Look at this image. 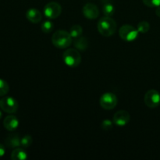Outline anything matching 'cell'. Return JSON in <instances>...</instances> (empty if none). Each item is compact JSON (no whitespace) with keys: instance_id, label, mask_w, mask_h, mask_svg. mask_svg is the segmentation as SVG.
Listing matches in <instances>:
<instances>
[{"instance_id":"obj_1","label":"cell","mask_w":160,"mask_h":160,"mask_svg":"<svg viewBox=\"0 0 160 160\" xmlns=\"http://www.w3.org/2000/svg\"><path fill=\"white\" fill-rule=\"evenodd\" d=\"M98 31L100 34L105 37H110L113 35L117 31V25L115 20L110 17H102L98 22Z\"/></svg>"},{"instance_id":"obj_2","label":"cell","mask_w":160,"mask_h":160,"mask_svg":"<svg viewBox=\"0 0 160 160\" xmlns=\"http://www.w3.org/2000/svg\"><path fill=\"white\" fill-rule=\"evenodd\" d=\"M73 38L70 33L63 30L56 31L52 37V42L53 45L58 48H66L70 46Z\"/></svg>"},{"instance_id":"obj_3","label":"cell","mask_w":160,"mask_h":160,"mask_svg":"<svg viewBox=\"0 0 160 160\" xmlns=\"http://www.w3.org/2000/svg\"><path fill=\"white\" fill-rule=\"evenodd\" d=\"M62 59L68 67H77L81 62V56L77 48H68L62 54Z\"/></svg>"},{"instance_id":"obj_4","label":"cell","mask_w":160,"mask_h":160,"mask_svg":"<svg viewBox=\"0 0 160 160\" xmlns=\"http://www.w3.org/2000/svg\"><path fill=\"white\" fill-rule=\"evenodd\" d=\"M138 31L133 26L126 24L122 26L119 30V34L122 40L128 42L135 41L138 37Z\"/></svg>"},{"instance_id":"obj_5","label":"cell","mask_w":160,"mask_h":160,"mask_svg":"<svg viewBox=\"0 0 160 160\" xmlns=\"http://www.w3.org/2000/svg\"><path fill=\"white\" fill-rule=\"evenodd\" d=\"M100 106L106 110H111L114 109L117 105V95L111 92L103 94L99 99Z\"/></svg>"},{"instance_id":"obj_6","label":"cell","mask_w":160,"mask_h":160,"mask_svg":"<svg viewBox=\"0 0 160 160\" xmlns=\"http://www.w3.org/2000/svg\"><path fill=\"white\" fill-rule=\"evenodd\" d=\"M18 107V102L12 97H3L0 99V109L7 113H15Z\"/></svg>"},{"instance_id":"obj_7","label":"cell","mask_w":160,"mask_h":160,"mask_svg":"<svg viewBox=\"0 0 160 160\" xmlns=\"http://www.w3.org/2000/svg\"><path fill=\"white\" fill-rule=\"evenodd\" d=\"M62 12V7L56 2H51L45 5L44 8V14L47 18L56 19L60 16Z\"/></svg>"},{"instance_id":"obj_8","label":"cell","mask_w":160,"mask_h":160,"mask_svg":"<svg viewBox=\"0 0 160 160\" xmlns=\"http://www.w3.org/2000/svg\"><path fill=\"white\" fill-rule=\"evenodd\" d=\"M145 105L151 109L158 107L160 105V94L155 89L148 91L144 98Z\"/></svg>"},{"instance_id":"obj_9","label":"cell","mask_w":160,"mask_h":160,"mask_svg":"<svg viewBox=\"0 0 160 160\" xmlns=\"http://www.w3.org/2000/svg\"><path fill=\"white\" fill-rule=\"evenodd\" d=\"M131 120V115L126 110L117 111L113 116V123L119 127H123L128 124Z\"/></svg>"},{"instance_id":"obj_10","label":"cell","mask_w":160,"mask_h":160,"mask_svg":"<svg viewBox=\"0 0 160 160\" xmlns=\"http://www.w3.org/2000/svg\"><path fill=\"white\" fill-rule=\"evenodd\" d=\"M82 12L84 17L89 20H95L99 16V10L98 7L93 3H87L84 5Z\"/></svg>"},{"instance_id":"obj_11","label":"cell","mask_w":160,"mask_h":160,"mask_svg":"<svg viewBox=\"0 0 160 160\" xmlns=\"http://www.w3.org/2000/svg\"><path fill=\"white\" fill-rule=\"evenodd\" d=\"M3 126L7 131H15L19 127V120L15 116H8L3 120Z\"/></svg>"},{"instance_id":"obj_12","label":"cell","mask_w":160,"mask_h":160,"mask_svg":"<svg viewBox=\"0 0 160 160\" xmlns=\"http://www.w3.org/2000/svg\"><path fill=\"white\" fill-rule=\"evenodd\" d=\"M26 17L31 23H38L42 20V14L38 9L32 8V9H29L27 11Z\"/></svg>"},{"instance_id":"obj_13","label":"cell","mask_w":160,"mask_h":160,"mask_svg":"<svg viewBox=\"0 0 160 160\" xmlns=\"http://www.w3.org/2000/svg\"><path fill=\"white\" fill-rule=\"evenodd\" d=\"M21 138L18 134H9L6 138V145L9 148H17L20 146Z\"/></svg>"},{"instance_id":"obj_14","label":"cell","mask_w":160,"mask_h":160,"mask_svg":"<svg viewBox=\"0 0 160 160\" xmlns=\"http://www.w3.org/2000/svg\"><path fill=\"white\" fill-rule=\"evenodd\" d=\"M11 159L12 160H25L28 159V154L23 148H14L11 154Z\"/></svg>"},{"instance_id":"obj_15","label":"cell","mask_w":160,"mask_h":160,"mask_svg":"<svg viewBox=\"0 0 160 160\" xmlns=\"http://www.w3.org/2000/svg\"><path fill=\"white\" fill-rule=\"evenodd\" d=\"M73 44H74L75 48L78 50H80V51H85L88 47V39L85 37H83V36H81L78 38H75Z\"/></svg>"},{"instance_id":"obj_16","label":"cell","mask_w":160,"mask_h":160,"mask_svg":"<svg viewBox=\"0 0 160 160\" xmlns=\"http://www.w3.org/2000/svg\"><path fill=\"white\" fill-rule=\"evenodd\" d=\"M69 33H70L72 38H74V39L78 38L81 37V36L82 35V33H83L82 27L78 24L73 25V27H71Z\"/></svg>"},{"instance_id":"obj_17","label":"cell","mask_w":160,"mask_h":160,"mask_svg":"<svg viewBox=\"0 0 160 160\" xmlns=\"http://www.w3.org/2000/svg\"><path fill=\"white\" fill-rule=\"evenodd\" d=\"M103 13L106 17H112L115 12V8L111 2H105L102 6Z\"/></svg>"},{"instance_id":"obj_18","label":"cell","mask_w":160,"mask_h":160,"mask_svg":"<svg viewBox=\"0 0 160 160\" xmlns=\"http://www.w3.org/2000/svg\"><path fill=\"white\" fill-rule=\"evenodd\" d=\"M32 137L31 135H29V134H27V135H24L23 137L21 138V140H20V146L23 148H27L32 144Z\"/></svg>"},{"instance_id":"obj_19","label":"cell","mask_w":160,"mask_h":160,"mask_svg":"<svg viewBox=\"0 0 160 160\" xmlns=\"http://www.w3.org/2000/svg\"><path fill=\"white\" fill-rule=\"evenodd\" d=\"M137 29L139 33L142 34H145L148 32L150 29V24L147 21H142L138 23L137 27Z\"/></svg>"},{"instance_id":"obj_20","label":"cell","mask_w":160,"mask_h":160,"mask_svg":"<svg viewBox=\"0 0 160 160\" xmlns=\"http://www.w3.org/2000/svg\"><path fill=\"white\" fill-rule=\"evenodd\" d=\"M9 84L4 80L0 78V96H4L9 92Z\"/></svg>"},{"instance_id":"obj_21","label":"cell","mask_w":160,"mask_h":160,"mask_svg":"<svg viewBox=\"0 0 160 160\" xmlns=\"http://www.w3.org/2000/svg\"><path fill=\"white\" fill-rule=\"evenodd\" d=\"M41 28H42V31H43L44 33L48 34V33H50L53 30L54 25H53L52 22L49 21V20H46V21H45L42 23Z\"/></svg>"},{"instance_id":"obj_22","label":"cell","mask_w":160,"mask_h":160,"mask_svg":"<svg viewBox=\"0 0 160 160\" xmlns=\"http://www.w3.org/2000/svg\"><path fill=\"white\" fill-rule=\"evenodd\" d=\"M144 4L148 7L154 8L160 6V0H142Z\"/></svg>"},{"instance_id":"obj_23","label":"cell","mask_w":160,"mask_h":160,"mask_svg":"<svg viewBox=\"0 0 160 160\" xmlns=\"http://www.w3.org/2000/svg\"><path fill=\"white\" fill-rule=\"evenodd\" d=\"M101 126L103 130H106V131H108V130L112 129V122L109 120H105L102 122Z\"/></svg>"},{"instance_id":"obj_24","label":"cell","mask_w":160,"mask_h":160,"mask_svg":"<svg viewBox=\"0 0 160 160\" xmlns=\"http://www.w3.org/2000/svg\"><path fill=\"white\" fill-rule=\"evenodd\" d=\"M6 153V148H5V146L2 144H0V158L2 157Z\"/></svg>"},{"instance_id":"obj_25","label":"cell","mask_w":160,"mask_h":160,"mask_svg":"<svg viewBox=\"0 0 160 160\" xmlns=\"http://www.w3.org/2000/svg\"><path fill=\"white\" fill-rule=\"evenodd\" d=\"M156 8H157V9H156V14L158 16V17H160V6H158V7H156Z\"/></svg>"},{"instance_id":"obj_26","label":"cell","mask_w":160,"mask_h":160,"mask_svg":"<svg viewBox=\"0 0 160 160\" xmlns=\"http://www.w3.org/2000/svg\"><path fill=\"white\" fill-rule=\"evenodd\" d=\"M2 117V112L1 111H0V119H1Z\"/></svg>"}]
</instances>
